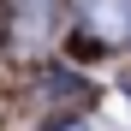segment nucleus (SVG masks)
Here are the masks:
<instances>
[{"label":"nucleus","instance_id":"f257e3e1","mask_svg":"<svg viewBox=\"0 0 131 131\" xmlns=\"http://www.w3.org/2000/svg\"><path fill=\"white\" fill-rule=\"evenodd\" d=\"M83 18L101 42H119L131 36V0H83Z\"/></svg>","mask_w":131,"mask_h":131},{"label":"nucleus","instance_id":"f03ea898","mask_svg":"<svg viewBox=\"0 0 131 131\" xmlns=\"http://www.w3.org/2000/svg\"><path fill=\"white\" fill-rule=\"evenodd\" d=\"M66 131H90V125H66Z\"/></svg>","mask_w":131,"mask_h":131}]
</instances>
